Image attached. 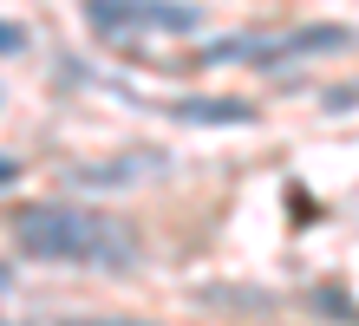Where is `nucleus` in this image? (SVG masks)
<instances>
[{
    "mask_svg": "<svg viewBox=\"0 0 359 326\" xmlns=\"http://www.w3.org/2000/svg\"><path fill=\"white\" fill-rule=\"evenodd\" d=\"M13 242L27 261H46V268H104V274L137 268L131 222L79 209V203H20L13 209Z\"/></svg>",
    "mask_w": 359,
    "mask_h": 326,
    "instance_id": "nucleus-1",
    "label": "nucleus"
},
{
    "mask_svg": "<svg viewBox=\"0 0 359 326\" xmlns=\"http://www.w3.org/2000/svg\"><path fill=\"white\" fill-rule=\"evenodd\" d=\"M353 33L346 27H287V33H236L203 46L196 65H294V59H320V53H346Z\"/></svg>",
    "mask_w": 359,
    "mask_h": 326,
    "instance_id": "nucleus-2",
    "label": "nucleus"
},
{
    "mask_svg": "<svg viewBox=\"0 0 359 326\" xmlns=\"http://www.w3.org/2000/svg\"><path fill=\"white\" fill-rule=\"evenodd\" d=\"M86 27L98 39H137V33H196L203 13L189 0H86Z\"/></svg>",
    "mask_w": 359,
    "mask_h": 326,
    "instance_id": "nucleus-3",
    "label": "nucleus"
},
{
    "mask_svg": "<svg viewBox=\"0 0 359 326\" xmlns=\"http://www.w3.org/2000/svg\"><path fill=\"white\" fill-rule=\"evenodd\" d=\"M177 124H248L255 118V104H242V98H177V104H163Z\"/></svg>",
    "mask_w": 359,
    "mask_h": 326,
    "instance_id": "nucleus-4",
    "label": "nucleus"
},
{
    "mask_svg": "<svg viewBox=\"0 0 359 326\" xmlns=\"http://www.w3.org/2000/svg\"><path fill=\"white\" fill-rule=\"evenodd\" d=\"M157 157H131V163H86V170H72L79 183H124V177H137V170H151Z\"/></svg>",
    "mask_w": 359,
    "mask_h": 326,
    "instance_id": "nucleus-5",
    "label": "nucleus"
},
{
    "mask_svg": "<svg viewBox=\"0 0 359 326\" xmlns=\"http://www.w3.org/2000/svg\"><path fill=\"white\" fill-rule=\"evenodd\" d=\"M20 46H27V33H20L13 20H0V53H20Z\"/></svg>",
    "mask_w": 359,
    "mask_h": 326,
    "instance_id": "nucleus-6",
    "label": "nucleus"
},
{
    "mask_svg": "<svg viewBox=\"0 0 359 326\" xmlns=\"http://www.w3.org/2000/svg\"><path fill=\"white\" fill-rule=\"evenodd\" d=\"M320 307H327V313H340V320H353V326H359V307H346V300H340V294H320Z\"/></svg>",
    "mask_w": 359,
    "mask_h": 326,
    "instance_id": "nucleus-7",
    "label": "nucleus"
},
{
    "mask_svg": "<svg viewBox=\"0 0 359 326\" xmlns=\"http://www.w3.org/2000/svg\"><path fill=\"white\" fill-rule=\"evenodd\" d=\"M327 104H333V111H346V104H359V85H346V92H327Z\"/></svg>",
    "mask_w": 359,
    "mask_h": 326,
    "instance_id": "nucleus-8",
    "label": "nucleus"
},
{
    "mask_svg": "<svg viewBox=\"0 0 359 326\" xmlns=\"http://www.w3.org/2000/svg\"><path fill=\"white\" fill-rule=\"evenodd\" d=\"M66 326H137V320H66Z\"/></svg>",
    "mask_w": 359,
    "mask_h": 326,
    "instance_id": "nucleus-9",
    "label": "nucleus"
},
{
    "mask_svg": "<svg viewBox=\"0 0 359 326\" xmlns=\"http://www.w3.org/2000/svg\"><path fill=\"white\" fill-rule=\"evenodd\" d=\"M13 177H20V163H13V157H0V183H13Z\"/></svg>",
    "mask_w": 359,
    "mask_h": 326,
    "instance_id": "nucleus-10",
    "label": "nucleus"
}]
</instances>
